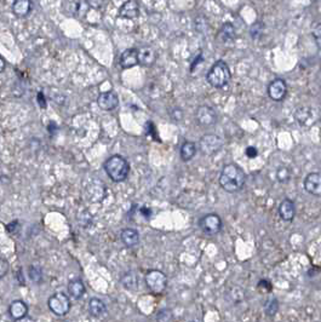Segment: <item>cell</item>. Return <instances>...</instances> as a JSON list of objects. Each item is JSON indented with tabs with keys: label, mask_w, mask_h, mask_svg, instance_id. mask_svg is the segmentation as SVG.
Segmentation results:
<instances>
[{
	"label": "cell",
	"mask_w": 321,
	"mask_h": 322,
	"mask_svg": "<svg viewBox=\"0 0 321 322\" xmlns=\"http://www.w3.org/2000/svg\"><path fill=\"white\" fill-rule=\"evenodd\" d=\"M264 28H266V25H264L262 21H257L256 23L251 25V28H250V35H251L253 40H257V39L261 38L262 34H263Z\"/></svg>",
	"instance_id": "83f0119b"
},
{
	"label": "cell",
	"mask_w": 321,
	"mask_h": 322,
	"mask_svg": "<svg viewBox=\"0 0 321 322\" xmlns=\"http://www.w3.org/2000/svg\"><path fill=\"white\" fill-rule=\"evenodd\" d=\"M198 225L200 230L206 235H216L222 230L223 222L217 213H207L199 219Z\"/></svg>",
	"instance_id": "5b68a950"
},
{
	"label": "cell",
	"mask_w": 321,
	"mask_h": 322,
	"mask_svg": "<svg viewBox=\"0 0 321 322\" xmlns=\"http://www.w3.org/2000/svg\"><path fill=\"white\" fill-rule=\"evenodd\" d=\"M145 281L149 290L153 293H157V295L164 292L166 286H167V278L160 270H149L146 274Z\"/></svg>",
	"instance_id": "8992f818"
},
{
	"label": "cell",
	"mask_w": 321,
	"mask_h": 322,
	"mask_svg": "<svg viewBox=\"0 0 321 322\" xmlns=\"http://www.w3.org/2000/svg\"><path fill=\"white\" fill-rule=\"evenodd\" d=\"M36 98H38V102L39 104H40L41 108H45V98H44L43 92H39L38 96H36Z\"/></svg>",
	"instance_id": "8d00e7d4"
},
{
	"label": "cell",
	"mask_w": 321,
	"mask_h": 322,
	"mask_svg": "<svg viewBox=\"0 0 321 322\" xmlns=\"http://www.w3.org/2000/svg\"><path fill=\"white\" fill-rule=\"evenodd\" d=\"M97 104L103 110H113L119 104V97L113 91L102 92L97 98Z\"/></svg>",
	"instance_id": "8fae6325"
},
{
	"label": "cell",
	"mask_w": 321,
	"mask_h": 322,
	"mask_svg": "<svg viewBox=\"0 0 321 322\" xmlns=\"http://www.w3.org/2000/svg\"><path fill=\"white\" fill-rule=\"evenodd\" d=\"M122 285L128 290H137V287H139V276L135 271H128L122 276Z\"/></svg>",
	"instance_id": "7402d4cb"
},
{
	"label": "cell",
	"mask_w": 321,
	"mask_h": 322,
	"mask_svg": "<svg viewBox=\"0 0 321 322\" xmlns=\"http://www.w3.org/2000/svg\"><path fill=\"white\" fill-rule=\"evenodd\" d=\"M223 147V140L217 135L207 134L204 135L199 140L198 149L205 157H211V155L218 153Z\"/></svg>",
	"instance_id": "277c9868"
},
{
	"label": "cell",
	"mask_w": 321,
	"mask_h": 322,
	"mask_svg": "<svg viewBox=\"0 0 321 322\" xmlns=\"http://www.w3.org/2000/svg\"><path fill=\"white\" fill-rule=\"evenodd\" d=\"M312 117H313L312 109H308V108H300L295 113V118L296 120L298 121L300 125H307L308 121L312 119Z\"/></svg>",
	"instance_id": "cb8c5ba5"
},
{
	"label": "cell",
	"mask_w": 321,
	"mask_h": 322,
	"mask_svg": "<svg viewBox=\"0 0 321 322\" xmlns=\"http://www.w3.org/2000/svg\"><path fill=\"white\" fill-rule=\"evenodd\" d=\"M5 67H6V63H5L4 58L0 56V73H2L5 70Z\"/></svg>",
	"instance_id": "74e56055"
},
{
	"label": "cell",
	"mask_w": 321,
	"mask_h": 322,
	"mask_svg": "<svg viewBox=\"0 0 321 322\" xmlns=\"http://www.w3.org/2000/svg\"><path fill=\"white\" fill-rule=\"evenodd\" d=\"M245 154H246V157L250 158V159H255V158L258 155V151L256 147L250 146V147H247L246 151H245Z\"/></svg>",
	"instance_id": "836d02e7"
},
{
	"label": "cell",
	"mask_w": 321,
	"mask_h": 322,
	"mask_svg": "<svg viewBox=\"0 0 321 322\" xmlns=\"http://www.w3.org/2000/svg\"><path fill=\"white\" fill-rule=\"evenodd\" d=\"M86 2L89 4L90 7L96 8V10H100L104 4L103 0H86Z\"/></svg>",
	"instance_id": "e575fe53"
},
{
	"label": "cell",
	"mask_w": 321,
	"mask_h": 322,
	"mask_svg": "<svg viewBox=\"0 0 321 322\" xmlns=\"http://www.w3.org/2000/svg\"><path fill=\"white\" fill-rule=\"evenodd\" d=\"M140 15V7L136 0H128L119 8V16L123 18L134 19Z\"/></svg>",
	"instance_id": "4fadbf2b"
},
{
	"label": "cell",
	"mask_w": 321,
	"mask_h": 322,
	"mask_svg": "<svg viewBox=\"0 0 321 322\" xmlns=\"http://www.w3.org/2000/svg\"><path fill=\"white\" fill-rule=\"evenodd\" d=\"M172 117L174 120H177V121H179L182 119L183 117V112L179 108H176V109H173V112H172Z\"/></svg>",
	"instance_id": "d590c367"
},
{
	"label": "cell",
	"mask_w": 321,
	"mask_h": 322,
	"mask_svg": "<svg viewBox=\"0 0 321 322\" xmlns=\"http://www.w3.org/2000/svg\"><path fill=\"white\" fill-rule=\"evenodd\" d=\"M32 0H15L12 4V12L17 17H26L32 11Z\"/></svg>",
	"instance_id": "d6986e66"
},
{
	"label": "cell",
	"mask_w": 321,
	"mask_h": 322,
	"mask_svg": "<svg viewBox=\"0 0 321 322\" xmlns=\"http://www.w3.org/2000/svg\"><path fill=\"white\" fill-rule=\"evenodd\" d=\"M296 214V207L295 202L291 199H285L284 201H281L280 206H279V216L285 222H291L295 218Z\"/></svg>",
	"instance_id": "5bb4252c"
},
{
	"label": "cell",
	"mask_w": 321,
	"mask_h": 322,
	"mask_svg": "<svg viewBox=\"0 0 321 322\" xmlns=\"http://www.w3.org/2000/svg\"><path fill=\"white\" fill-rule=\"evenodd\" d=\"M139 59H140V64H142V66L145 67L153 66L154 62H156L157 59L156 51L149 46L141 47V49H139Z\"/></svg>",
	"instance_id": "ac0fdd59"
},
{
	"label": "cell",
	"mask_w": 321,
	"mask_h": 322,
	"mask_svg": "<svg viewBox=\"0 0 321 322\" xmlns=\"http://www.w3.org/2000/svg\"><path fill=\"white\" fill-rule=\"evenodd\" d=\"M196 151H198V148H196L195 143L190 142V141H185V142L182 144L181 151H179V155H181L182 161H184V162L190 161L195 157Z\"/></svg>",
	"instance_id": "ffe728a7"
},
{
	"label": "cell",
	"mask_w": 321,
	"mask_h": 322,
	"mask_svg": "<svg viewBox=\"0 0 321 322\" xmlns=\"http://www.w3.org/2000/svg\"><path fill=\"white\" fill-rule=\"evenodd\" d=\"M7 271H9V263L5 259L0 258V279L4 278L7 274Z\"/></svg>",
	"instance_id": "d6a6232c"
},
{
	"label": "cell",
	"mask_w": 321,
	"mask_h": 322,
	"mask_svg": "<svg viewBox=\"0 0 321 322\" xmlns=\"http://www.w3.org/2000/svg\"><path fill=\"white\" fill-rule=\"evenodd\" d=\"M246 183V173L236 163H228L222 168L219 174V184L227 193H236L243 189Z\"/></svg>",
	"instance_id": "6da1fadb"
},
{
	"label": "cell",
	"mask_w": 321,
	"mask_h": 322,
	"mask_svg": "<svg viewBox=\"0 0 321 322\" xmlns=\"http://www.w3.org/2000/svg\"><path fill=\"white\" fill-rule=\"evenodd\" d=\"M90 315L95 319H103L107 316V305L100 298H91L89 302Z\"/></svg>",
	"instance_id": "2e32d148"
},
{
	"label": "cell",
	"mask_w": 321,
	"mask_h": 322,
	"mask_svg": "<svg viewBox=\"0 0 321 322\" xmlns=\"http://www.w3.org/2000/svg\"><path fill=\"white\" fill-rule=\"evenodd\" d=\"M195 118L196 123L202 127H211L216 125L218 120L216 110L208 106H200L199 108L196 109Z\"/></svg>",
	"instance_id": "ba28073f"
},
{
	"label": "cell",
	"mask_w": 321,
	"mask_h": 322,
	"mask_svg": "<svg viewBox=\"0 0 321 322\" xmlns=\"http://www.w3.org/2000/svg\"><path fill=\"white\" fill-rule=\"evenodd\" d=\"M104 169L113 182H124L130 173V165L122 155H113L104 162Z\"/></svg>",
	"instance_id": "7a4b0ae2"
},
{
	"label": "cell",
	"mask_w": 321,
	"mask_h": 322,
	"mask_svg": "<svg viewBox=\"0 0 321 322\" xmlns=\"http://www.w3.org/2000/svg\"><path fill=\"white\" fill-rule=\"evenodd\" d=\"M312 35L314 38L317 46L321 49V23L314 24V27L312 29Z\"/></svg>",
	"instance_id": "f546056e"
},
{
	"label": "cell",
	"mask_w": 321,
	"mask_h": 322,
	"mask_svg": "<svg viewBox=\"0 0 321 322\" xmlns=\"http://www.w3.org/2000/svg\"><path fill=\"white\" fill-rule=\"evenodd\" d=\"M120 66L123 69H130V68L140 64L139 49H128L120 56Z\"/></svg>",
	"instance_id": "7c38bea8"
},
{
	"label": "cell",
	"mask_w": 321,
	"mask_h": 322,
	"mask_svg": "<svg viewBox=\"0 0 321 322\" xmlns=\"http://www.w3.org/2000/svg\"><path fill=\"white\" fill-rule=\"evenodd\" d=\"M50 310L57 316H64L70 310V299L64 293H55L47 301Z\"/></svg>",
	"instance_id": "52a82bcc"
},
{
	"label": "cell",
	"mask_w": 321,
	"mask_h": 322,
	"mask_svg": "<svg viewBox=\"0 0 321 322\" xmlns=\"http://www.w3.org/2000/svg\"><path fill=\"white\" fill-rule=\"evenodd\" d=\"M194 27L198 33H207L208 30V21L205 16L199 15L194 18Z\"/></svg>",
	"instance_id": "4316f807"
},
{
	"label": "cell",
	"mask_w": 321,
	"mask_h": 322,
	"mask_svg": "<svg viewBox=\"0 0 321 322\" xmlns=\"http://www.w3.org/2000/svg\"><path fill=\"white\" fill-rule=\"evenodd\" d=\"M28 314V305L23 301H13L9 307V315L13 320L19 321Z\"/></svg>",
	"instance_id": "9a60e30c"
},
{
	"label": "cell",
	"mask_w": 321,
	"mask_h": 322,
	"mask_svg": "<svg viewBox=\"0 0 321 322\" xmlns=\"http://www.w3.org/2000/svg\"><path fill=\"white\" fill-rule=\"evenodd\" d=\"M258 288L264 293H268L273 290L272 284H270L269 281H267V280H261V281L258 282Z\"/></svg>",
	"instance_id": "1f68e13d"
},
{
	"label": "cell",
	"mask_w": 321,
	"mask_h": 322,
	"mask_svg": "<svg viewBox=\"0 0 321 322\" xmlns=\"http://www.w3.org/2000/svg\"><path fill=\"white\" fill-rule=\"evenodd\" d=\"M287 93V85L284 79L277 78L273 81H270L268 85V95L270 100L274 102H281L286 97Z\"/></svg>",
	"instance_id": "9c48e42d"
},
{
	"label": "cell",
	"mask_w": 321,
	"mask_h": 322,
	"mask_svg": "<svg viewBox=\"0 0 321 322\" xmlns=\"http://www.w3.org/2000/svg\"><path fill=\"white\" fill-rule=\"evenodd\" d=\"M217 38L221 41L223 42H228L232 41L233 39L235 38V28L234 25L232 23H224L219 29V32L217 34Z\"/></svg>",
	"instance_id": "603a6c76"
},
{
	"label": "cell",
	"mask_w": 321,
	"mask_h": 322,
	"mask_svg": "<svg viewBox=\"0 0 321 322\" xmlns=\"http://www.w3.org/2000/svg\"><path fill=\"white\" fill-rule=\"evenodd\" d=\"M68 292L74 299H80L85 293V286L81 280H72L68 284Z\"/></svg>",
	"instance_id": "44dd1931"
},
{
	"label": "cell",
	"mask_w": 321,
	"mask_h": 322,
	"mask_svg": "<svg viewBox=\"0 0 321 322\" xmlns=\"http://www.w3.org/2000/svg\"><path fill=\"white\" fill-rule=\"evenodd\" d=\"M304 189L307 193L314 195V196H321V173L312 172L304 179Z\"/></svg>",
	"instance_id": "30bf717a"
},
{
	"label": "cell",
	"mask_w": 321,
	"mask_h": 322,
	"mask_svg": "<svg viewBox=\"0 0 321 322\" xmlns=\"http://www.w3.org/2000/svg\"><path fill=\"white\" fill-rule=\"evenodd\" d=\"M28 278L32 280L34 284H39L43 280V270L39 265H30L28 268Z\"/></svg>",
	"instance_id": "d4e9b609"
},
{
	"label": "cell",
	"mask_w": 321,
	"mask_h": 322,
	"mask_svg": "<svg viewBox=\"0 0 321 322\" xmlns=\"http://www.w3.org/2000/svg\"><path fill=\"white\" fill-rule=\"evenodd\" d=\"M120 239H122L123 244L126 247L132 248L140 244V233L136 229H124V230H122V234H120Z\"/></svg>",
	"instance_id": "e0dca14e"
},
{
	"label": "cell",
	"mask_w": 321,
	"mask_h": 322,
	"mask_svg": "<svg viewBox=\"0 0 321 322\" xmlns=\"http://www.w3.org/2000/svg\"><path fill=\"white\" fill-rule=\"evenodd\" d=\"M230 78H232V73H230L229 67L222 59L213 63V66L210 68L206 74L207 83L215 89H223L229 84Z\"/></svg>",
	"instance_id": "3957f363"
},
{
	"label": "cell",
	"mask_w": 321,
	"mask_h": 322,
	"mask_svg": "<svg viewBox=\"0 0 321 322\" xmlns=\"http://www.w3.org/2000/svg\"><path fill=\"white\" fill-rule=\"evenodd\" d=\"M290 178H291V171H290L289 167H286V166H280V167L277 169V179L280 183L289 182Z\"/></svg>",
	"instance_id": "f1b7e54d"
},
{
	"label": "cell",
	"mask_w": 321,
	"mask_h": 322,
	"mask_svg": "<svg viewBox=\"0 0 321 322\" xmlns=\"http://www.w3.org/2000/svg\"><path fill=\"white\" fill-rule=\"evenodd\" d=\"M157 319L159 321H170L171 319H172V313H171L168 309H164L161 310V312L158 313Z\"/></svg>",
	"instance_id": "4dcf8cb0"
},
{
	"label": "cell",
	"mask_w": 321,
	"mask_h": 322,
	"mask_svg": "<svg viewBox=\"0 0 321 322\" xmlns=\"http://www.w3.org/2000/svg\"><path fill=\"white\" fill-rule=\"evenodd\" d=\"M279 310V302L275 297H272L264 304V313L268 316H274Z\"/></svg>",
	"instance_id": "484cf974"
}]
</instances>
